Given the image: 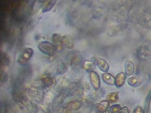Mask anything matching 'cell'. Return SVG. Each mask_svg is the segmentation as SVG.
<instances>
[{"instance_id": "6", "label": "cell", "mask_w": 151, "mask_h": 113, "mask_svg": "<svg viewBox=\"0 0 151 113\" xmlns=\"http://www.w3.org/2000/svg\"><path fill=\"white\" fill-rule=\"evenodd\" d=\"M115 79V84L117 87H120L123 86L126 80V75L124 72H121L116 75Z\"/></svg>"}, {"instance_id": "13", "label": "cell", "mask_w": 151, "mask_h": 113, "mask_svg": "<svg viewBox=\"0 0 151 113\" xmlns=\"http://www.w3.org/2000/svg\"><path fill=\"white\" fill-rule=\"evenodd\" d=\"M121 105L119 104H115L112 105L109 108L108 110L109 113H119L121 110Z\"/></svg>"}, {"instance_id": "11", "label": "cell", "mask_w": 151, "mask_h": 113, "mask_svg": "<svg viewBox=\"0 0 151 113\" xmlns=\"http://www.w3.org/2000/svg\"><path fill=\"white\" fill-rule=\"evenodd\" d=\"M141 81L139 78L137 77H131L128 79V83L129 85L133 87H137L140 84Z\"/></svg>"}, {"instance_id": "15", "label": "cell", "mask_w": 151, "mask_h": 113, "mask_svg": "<svg viewBox=\"0 0 151 113\" xmlns=\"http://www.w3.org/2000/svg\"><path fill=\"white\" fill-rule=\"evenodd\" d=\"M93 63L91 61H87L84 64V68L86 71H89L91 72L92 71V69L93 67Z\"/></svg>"}, {"instance_id": "4", "label": "cell", "mask_w": 151, "mask_h": 113, "mask_svg": "<svg viewBox=\"0 0 151 113\" xmlns=\"http://www.w3.org/2000/svg\"><path fill=\"white\" fill-rule=\"evenodd\" d=\"M52 39L53 44L54 45L56 50L61 49L64 45V39L60 35L56 34H53Z\"/></svg>"}, {"instance_id": "16", "label": "cell", "mask_w": 151, "mask_h": 113, "mask_svg": "<svg viewBox=\"0 0 151 113\" xmlns=\"http://www.w3.org/2000/svg\"><path fill=\"white\" fill-rule=\"evenodd\" d=\"M43 83L45 86L49 87L52 84L53 82L52 78L50 77H45L43 79Z\"/></svg>"}, {"instance_id": "2", "label": "cell", "mask_w": 151, "mask_h": 113, "mask_svg": "<svg viewBox=\"0 0 151 113\" xmlns=\"http://www.w3.org/2000/svg\"><path fill=\"white\" fill-rule=\"evenodd\" d=\"M34 54V51L31 48H25L23 49L17 57V62L21 64L27 63L32 57Z\"/></svg>"}, {"instance_id": "8", "label": "cell", "mask_w": 151, "mask_h": 113, "mask_svg": "<svg viewBox=\"0 0 151 113\" xmlns=\"http://www.w3.org/2000/svg\"><path fill=\"white\" fill-rule=\"evenodd\" d=\"M109 102L107 100L102 101L97 106V110L100 113H105L108 112L109 108Z\"/></svg>"}, {"instance_id": "1", "label": "cell", "mask_w": 151, "mask_h": 113, "mask_svg": "<svg viewBox=\"0 0 151 113\" xmlns=\"http://www.w3.org/2000/svg\"><path fill=\"white\" fill-rule=\"evenodd\" d=\"M38 48L43 54L50 56L54 55L56 50L54 44L47 41H41L38 45Z\"/></svg>"}, {"instance_id": "9", "label": "cell", "mask_w": 151, "mask_h": 113, "mask_svg": "<svg viewBox=\"0 0 151 113\" xmlns=\"http://www.w3.org/2000/svg\"><path fill=\"white\" fill-rule=\"evenodd\" d=\"M102 80L104 82L109 85L115 84V79L112 75L109 73H104L102 76Z\"/></svg>"}, {"instance_id": "5", "label": "cell", "mask_w": 151, "mask_h": 113, "mask_svg": "<svg viewBox=\"0 0 151 113\" xmlns=\"http://www.w3.org/2000/svg\"><path fill=\"white\" fill-rule=\"evenodd\" d=\"M96 63L99 69L103 72H107L109 69V65L104 59L99 57H96Z\"/></svg>"}, {"instance_id": "18", "label": "cell", "mask_w": 151, "mask_h": 113, "mask_svg": "<svg viewBox=\"0 0 151 113\" xmlns=\"http://www.w3.org/2000/svg\"><path fill=\"white\" fill-rule=\"evenodd\" d=\"M119 113H129V109L127 107H124L121 108Z\"/></svg>"}, {"instance_id": "12", "label": "cell", "mask_w": 151, "mask_h": 113, "mask_svg": "<svg viewBox=\"0 0 151 113\" xmlns=\"http://www.w3.org/2000/svg\"><path fill=\"white\" fill-rule=\"evenodd\" d=\"M119 100V96L116 92H111L107 96V100L110 103L116 102Z\"/></svg>"}, {"instance_id": "17", "label": "cell", "mask_w": 151, "mask_h": 113, "mask_svg": "<svg viewBox=\"0 0 151 113\" xmlns=\"http://www.w3.org/2000/svg\"><path fill=\"white\" fill-rule=\"evenodd\" d=\"M133 113H145L143 109L140 106H137L136 107L134 110H133Z\"/></svg>"}, {"instance_id": "3", "label": "cell", "mask_w": 151, "mask_h": 113, "mask_svg": "<svg viewBox=\"0 0 151 113\" xmlns=\"http://www.w3.org/2000/svg\"><path fill=\"white\" fill-rule=\"evenodd\" d=\"M90 79L93 88L96 90L99 89L101 86L100 79L98 73L93 71L90 72Z\"/></svg>"}, {"instance_id": "14", "label": "cell", "mask_w": 151, "mask_h": 113, "mask_svg": "<svg viewBox=\"0 0 151 113\" xmlns=\"http://www.w3.org/2000/svg\"><path fill=\"white\" fill-rule=\"evenodd\" d=\"M82 107V104L79 101H73L70 102L69 104V107L71 109L76 110Z\"/></svg>"}, {"instance_id": "7", "label": "cell", "mask_w": 151, "mask_h": 113, "mask_svg": "<svg viewBox=\"0 0 151 113\" xmlns=\"http://www.w3.org/2000/svg\"><path fill=\"white\" fill-rule=\"evenodd\" d=\"M124 70L126 75L130 76L135 71V67L133 62L130 60H127L124 64Z\"/></svg>"}, {"instance_id": "10", "label": "cell", "mask_w": 151, "mask_h": 113, "mask_svg": "<svg viewBox=\"0 0 151 113\" xmlns=\"http://www.w3.org/2000/svg\"><path fill=\"white\" fill-rule=\"evenodd\" d=\"M56 2V1H45L42 9V11L43 12H46L50 11L54 7Z\"/></svg>"}]
</instances>
